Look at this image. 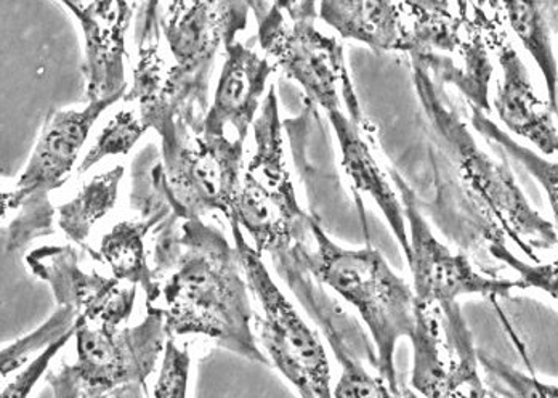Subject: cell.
Here are the masks:
<instances>
[{
  "label": "cell",
  "instance_id": "6da1fadb",
  "mask_svg": "<svg viewBox=\"0 0 558 398\" xmlns=\"http://www.w3.org/2000/svg\"><path fill=\"white\" fill-rule=\"evenodd\" d=\"M156 299L168 338L204 336L258 365L270 366L252 329L250 285L236 244L203 219L172 216L155 231Z\"/></svg>",
  "mask_w": 558,
  "mask_h": 398
},
{
  "label": "cell",
  "instance_id": "7a4b0ae2",
  "mask_svg": "<svg viewBox=\"0 0 558 398\" xmlns=\"http://www.w3.org/2000/svg\"><path fill=\"white\" fill-rule=\"evenodd\" d=\"M411 70L418 104L435 141L474 201L483 241L489 248L510 240L539 264L536 251L558 250L557 228L533 209L510 169L480 148L471 129L447 100L445 86L416 61Z\"/></svg>",
  "mask_w": 558,
  "mask_h": 398
},
{
  "label": "cell",
  "instance_id": "3957f363",
  "mask_svg": "<svg viewBox=\"0 0 558 398\" xmlns=\"http://www.w3.org/2000/svg\"><path fill=\"white\" fill-rule=\"evenodd\" d=\"M250 13V2L162 3L169 58L156 64L151 97L142 110L149 129L158 132L182 119L203 132L217 52L246 29Z\"/></svg>",
  "mask_w": 558,
  "mask_h": 398
},
{
  "label": "cell",
  "instance_id": "277c9868",
  "mask_svg": "<svg viewBox=\"0 0 558 398\" xmlns=\"http://www.w3.org/2000/svg\"><path fill=\"white\" fill-rule=\"evenodd\" d=\"M255 152L244 169L240 195L228 222L238 224L251 234L260 256L270 254L279 277L289 289L312 278L305 254L315 240L312 217L295 196L286 166L279 119L277 88L270 86L254 122Z\"/></svg>",
  "mask_w": 558,
  "mask_h": 398
},
{
  "label": "cell",
  "instance_id": "5b68a950",
  "mask_svg": "<svg viewBox=\"0 0 558 398\" xmlns=\"http://www.w3.org/2000/svg\"><path fill=\"white\" fill-rule=\"evenodd\" d=\"M312 233L315 244L305 254L310 274L359 312L376 347L374 365L379 376L395 393H401L395 352L400 339H411L416 331L414 289L391 270L389 262L371 244L363 250L339 246L315 217Z\"/></svg>",
  "mask_w": 558,
  "mask_h": 398
},
{
  "label": "cell",
  "instance_id": "8992f818",
  "mask_svg": "<svg viewBox=\"0 0 558 398\" xmlns=\"http://www.w3.org/2000/svg\"><path fill=\"white\" fill-rule=\"evenodd\" d=\"M262 50L288 77L304 88L326 114L343 111L367 125L350 81L343 49L336 37L316 28L315 2H250Z\"/></svg>",
  "mask_w": 558,
  "mask_h": 398
},
{
  "label": "cell",
  "instance_id": "52a82bcc",
  "mask_svg": "<svg viewBox=\"0 0 558 398\" xmlns=\"http://www.w3.org/2000/svg\"><path fill=\"white\" fill-rule=\"evenodd\" d=\"M230 227L247 285L264 313L258 328L267 359L302 398H335L331 366L318 336L275 284L243 228L234 222Z\"/></svg>",
  "mask_w": 558,
  "mask_h": 398
},
{
  "label": "cell",
  "instance_id": "ba28073f",
  "mask_svg": "<svg viewBox=\"0 0 558 398\" xmlns=\"http://www.w3.org/2000/svg\"><path fill=\"white\" fill-rule=\"evenodd\" d=\"M161 137V159L173 209L183 220L222 213L230 220L243 183L244 142L206 137L179 121Z\"/></svg>",
  "mask_w": 558,
  "mask_h": 398
},
{
  "label": "cell",
  "instance_id": "9c48e42d",
  "mask_svg": "<svg viewBox=\"0 0 558 398\" xmlns=\"http://www.w3.org/2000/svg\"><path fill=\"white\" fill-rule=\"evenodd\" d=\"M411 386L422 398H489L474 335L458 302H417Z\"/></svg>",
  "mask_w": 558,
  "mask_h": 398
},
{
  "label": "cell",
  "instance_id": "30bf717a",
  "mask_svg": "<svg viewBox=\"0 0 558 398\" xmlns=\"http://www.w3.org/2000/svg\"><path fill=\"white\" fill-rule=\"evenodd\" d=\"M74 373L85 396L108 398L124 387L146 386L168 343L165 316L146 309L129 328H98L77 319Z\"/></svg>",
  "mask_w": 558,
  "mask_h": 398
},
{
  "label": "cell",
  "instance_id": "8fae6325",
  "mask_svg": "<svg viewBox=\"0 0 558 398\" xmlns=\"http://www.w3.org/2000/svg\"><path fill=\"white\" fill-rule=\"evenodd\" d=\"M132 209L137 216L114 227L101 238L100 253L112 277L125 285L140 286L146 305L156 299L146 238L155 233L175 213L166 183L161 153L146 146L132 165Z\"/></svg>",
  "mask_w": 558,
  "mask_h": 398
},
{
  "label": "cell",
  "instance_id": "7c38bea8",
  "mask_svg": "<svg viewBox=\"0 0 558 398\" xmlns=\"http://www.w3.org/2000/svg\"><path fill=\"white\" fill-rule=\"evenodd\" d=\"M390 177L398 189L410 237V264L413 289L421 304H449L462 296L480 298H509L517 288L515 280L486 277L478 274L464 254L451 253L437 240L427 220L422 216L416 193L403 177L390 169Z\"/></svg>",
  "mask_w": 558,
  "mask_h": 398
},
{
  "label": "cell",
  "instance_id": "4fadbf2b",
  "mask_svg": "<svg viewBox=\"0 0 558 398\" xmlns=\"http://www.w3.org/2000/svg\"><path fill=\"white\" fill-rule=\"evenodd\" d=\"M318 16L343 39L366 44L374 52L424 53L440 25L437 2L326 0Z\"/></svg>",
  "mask_w": 558,
  "mask_h": 398
},
{
  "label": "cell",
  "instance_id": "5bb4252c",
  "mask_svg": "<svg viewBox=\"0 0 558 398\" xmlns=\"http://www.w3.org/2000/svg\"><path fill=\"white\" fill-rule=\"evenodd\" d=\"M26 264L50 286L58 307L73 309L84 325L121 328L134 312L137 286L84 270L80 254L70 244L37 248L26 256Z\"/></svg>",
  "mask_w": 558,
  "mask_h": 398
},
{
  "label": "cell",
  "instance_id": "9a60e30c",
  "mask_svg": "<svg viewBox=\"0 0 558 398\" xmlns=\"http://www.w3.org/2000/svg\"><path fill=\"white\" fill-rule=\"evenodd\" d=\"M118 101H88L84 110H57L47 118L25 172L2 193L3 217L28 203H50V192L70 179L90 129Z\"/></svg>",
  "mask_w": 558,
  "mask_h": 398
},
{
  "label": "cell",
  "instance_id": "2e32d148",
  "mask_svg": "<svg viewBox=\"0 0 558 398\" xmlns=\"http://www.w3.org/2000/svg\"><path fill=\"white\" fill-rule=\"evenodd\" d=\"M84 34L85 95L88 101L121 100L128 94L125 37L138 2H63Z\"/></svg>",
  "mask_w": 558,
  "mask_h": 398
},
{
  "label": "cell",
  "instance_id": "e0dca14e",
  "mask_svg": "<svg viewBox=\"0 0 558 398\" xmlns=\"http://www.w3.org/2000/svg\"><path fill=\"white\" fill-rule=\"evenodd\" d=\"M486 44L501 64L502 81L495 98L496 113L502 124L519 137L533 143L544 155L558 153V128L549 104H544L531 84L529 70L506 33L485 19Z\"/></svg>",
  "mask_w": 558,
  "mask_h": 398
},
{
  "label": "cell",
  "instance_id": "ac0fdd59",
  "mask_svg": "<svg viewBox=\"0 0 558 398\" xmlns=\"http://www.w3.org/2000/svg\"><path fill=\"white\" fill-rule=\"evenodd\" d=\"M222 74L217 84L214 105L204 119L206 137H225L227 129H233L234 138L246 142L251 125L257 119L260 100L277 64L268 57L231 40L225 46Z\"/></svg>",
  "mask_w": 558,
  "mask_h": 398
},
{
  "label": "cell",
  "instance_id": "d6986e66",
  "mask_svg": "<svg viewBox=\"0 0 558 398\" xmlns=\"http://www.w3.org/2000/svg\"><path fill=\"white\" fill-rule=\"evenodd\" d=\"M328 118L335 129L337 142H339L342 168L345 169L347 176L359 192L367 193L379 206L404 257H410V237H408L403 204L398 201L397 193L387 182L379 162L374 158L373 152L364 138L367 125L353 121L347 111L329 114Z\"/></svg>",
  "mask_w": 558,
  "mask_h": 398
},
{
  "label": "cell",
  "instance_id": "ffe728a7",
  "mask_svg": "<svg viewBox=\"0 0 558 398\" xmlns=\"http://www.w3.org/2000/svg\"><path fill=\"white\" fill-rule=\"evenodd\" d=\"M515 36L543 74L547 104L558 118V63L553 34L558 36V2H499Z\"/></svg>",
  "mask_w": 558,
  "mask_h": 398
},
{
  "label": "cell",
  "instance_id": "44dd1931",
  "mask_svg": "<svg viewBox=\"0 0 558 398\" xmlns=\"http://www.w3.org/2000/svg\"><path fill=\"white\" fill-rule=\"evenodd\" d=\"M122 177L124 166L121 165L111 171L98 173L90 182L85 183L73 200L58 207V227L71 241L85 246L84 243L94 227L114 209Z\"/></svg>",
  "mask_w": 558,
  "mask_h": 398
},
{
  "label": "cell",
  "instance_id": "7402d4cb",
  "mask_svg": "<svg viewBox=\"0 0 558 398\" xmlns=\"http://www.w3.org/2000/svg\"><path fill=\"white\" fill-rule=\"evenodd\" d=\"M471 121L475 131L482 137L488 138L495 145L501 146L510 158L519 161L537 180V183L543 186L558 228V162L549 161V159L534 153L533 149L526 148V146L513 141L504 129L499 128L495 121H492L486 116L485 111L478 110V108L471 107Z\"/></svg>",
  "mask_w": 558,
  "mask_h": 398
},
{
  "label": "cell",
  "instance_id": "603a6c76",
  "mask_svg": "<svg viewBox=\"0 0 558 398\" xmlns=\"http://www.w3.org/2000/svg\"><path fill=\"white\" fill-rule=\"evenodd\" d=\"M77 315L73 309L58 307L47 322H44L36 331L29 333L25 338L2 347V381L12 376L13 371L22 369L31 362V355L39 350L49 349L52 343L60 341L64 336L77 329Z\"/></svg>",
  "mask_w": 558,
  "mask_h": 398
},
{
  "label": "cell",
  "instance_id": "cb8c5ba5",
  "mask_svg": "<svg viewBox=\"0 0 558 398\" xmlns=\"http://www.w3.org/2000/svg\"><path fill=\"white\" fill-rule=\"evenodd\" d=\"M148 131L140 118L138 111L122 110L108 122L107 128L98 135L95 145L88 149L84 161L81 162L77 172L90 171L95 165L104 161L108 156L129 155L135 143Z\"/></svg>",
  "mask_w": 558,
  "mask_h": 398
},
{
  "label": "cell",
  "instance_id": "d4e9b609",
  "mask_svg": "<svg viewBox=\"0 0 558 398\" xmlns=\"http://www.w3.org/2000/svg\"><path fill=\"white\" fill-rule=\"evenodd\" d=\"M478 362L483 370L495 377L504 387L496 389L498 396L507 398H558V386L541 383L534 376L507 365L502 360L478 352Z\"/></svg>",
  "mask_w": 558,
  "mask_h": 398
},
{
  "label": "cell",
  "instance_id": "484cf974",
  "mask_svg": "<svg viewBox=\"0 0 558 398\" xmlns=\"http://www.w3.org/2000/svg\"><path fill=\"white\" fill-rule=\"evenodd\" d=\"M488 253L519 275L515 280L517 288L539 289L558 301V258L549 264H529L517 257L507 244H492Z\"/></svg>",
  "mask_w": 558,
  "mask_h": 398
},
{
  "label": "cell",
  "instance_id": "4316f807",
  "mask_svg": "<svg viewBox=\"0 0 558 398\" xmlns=\"http://www.w3.org/2000/svg\"><path fill=\"white\" fill-rule=\"evenodd\" d=\"M190 366L192 357L189 350L168 339L153 398H189Z\"/></svg>",
  "mask_w": 558,
  "mask_h": 398
},
{
  "label": "cell",
  "instance_id": "83f0119b",
  "mask_svg": "<svg viewBox=\"0 0 558 398\" xmlns=\"http://www.w3.org/2000/svg\"><path fill=\"white\" fill-rule=\"evenodd\" d=\"M76 331L52 343L49 349L43 350L39 357L31 360L26 369L22 370V373L16 374L9 383H2V397L0 398H28L34 387H36V384L39 383L40 377L49 370L50 363L53 362L58 352H61V349H63L71 339L76 338Z\"/></svg>",
  "mask_w": 558,
  "mask_h": 398
},
{
  "label": "cell",
  "instance_id": "f1b7e54d",
  "mask_svg": "<svg viewBox=\"0 0 558 398\" xmlns=\"http://www.w3.org/2000/svg\"><path fill=\"white\" fill-rule=\"evenodd\" d=\"M47 383L52 389L53 398H105L85 396L83 386H81L80 379L74 373L73 365H68V363H63L56 371H52L47 376Z\"/></svg>",
  "mask_w": 558,
  "mask_h": 398
},
{
  "label": "cell",
  "instance_id": "f546056e",
  "mask_svg": "<svg viewBox=\"0 0 558 398\" xmlns=\"http://www.w3.org/2000/svg\"><path fill=\"white\" fill-rule=\"evenodd\" d=\"M403 398H417V397H416V394L413 393V390L403 389Z\"/></svg>",
  "mask_w": 558,
  "mask_h": 398
},
{
  "label": "cell",
  "instance_id": "4dcf8cb0",
  "mask_svg": "<svg viewBox=\"0 0 558 398\" xmlns=\"http://www.w3.org/2000/svg\"><path fill=\"white\" fill-rule=\"evenodd\" d=\"M492 398H507V397L498 396V394H493Z\"/></svg>",
  "mask_w": 558,
  "mask_h": 398
}]
</instances>
